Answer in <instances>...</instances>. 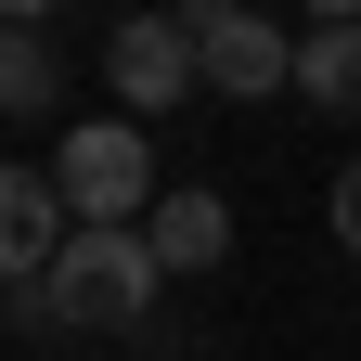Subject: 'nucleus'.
Segmentation results:
<instances>
[{
	"mask_svg": "<svg viewBox=\"0 0 361 361\" xmlns=\"http://www.w3.org/2000/svg\"><path fill=\"white\" fill-rule=\"evenodd\" d=\"M39 284H52V323H78V336H129V323L168 297V271H155V245L129 233V219H65L52 258H39Z\"/></svg>",
	"mask_w": 361,
	"mask_h": 361,
	"instance_id": "1",
	"label": "nucleus"
},
{
	"mask_svg": "<svg viewBox=\"0 0 361 361\" xmlns=\"http://www.w3.org/2000/svg\"><path fill=\"white\" fill-rule=\"evenodd\" d=\"M155 142H142V116H78L65 142H52V207L65 219H142V194H155Z\"/></svg>",
	"mask_w": 361,
	"mask_h": 361,
	"instance_id": "2",
	"label": "nucleus"
},
{
	"mask_svg": "<svg viewBox=\"0 0 361 361\" xmlns=\"http://www.w3.org/2000/svg\"><path fill=\"white\" fill-rule=\"evenodd\" d=\"M180 39H194V90H219V104H271L284 90V26L245 13V0H194Z\"/></svg>",
	"mask_w": 361,
	"mask_h": 361,
	"instance_id": "3",
	"label": "nucleus"
},
{
	"mask_svg": "<svg viewBox=\"0 0 361 361\" xmlns=\"http://www.w3.org/2000/svg\"><path fill=\"white\" fill-rule=\"evenodd\" d=\"M104 78H116V116H168L180 90H194V39H180V13H116Z\"/></svg>",
	"mask_w": 361,
	"mask_h": 361,
	"instance_id": "4",
	"label": "nucleus"
},
{
	"mask_svg": "<svg viewBox=\"0 0 361 361\" xmlns=\"http://www.w3.org/2000/svg\"><path fill=\"white\" fill-rule=\"evenodd\" d=\"M129 233L155 245V271H168V284H180V271H219V258H233V194H207V180H155Z\"/></svg>",
	"mask_w": 361,
	"mask_h": 361,
	"instance_id": "5",
	"label": "nucleus"
},
{
	"mask_svg": "<svg viewBox=\"0 0 361 361\" xmlns=\"http://www.w3.org/2000/svg\"><path fill=\"white\" fill-rule=\"evenodd\" d=\"M284 90H310L323 116H361V13H310V39H284Z\"/></svg>",
	"mask_w": 361,
	"mask_h": 361,
	"instance_id": "6",
	"label": "nucleus"
},
{
	"mask_svg": "<svg viewBox=\"0 0 361 361\" xmlns=\"http://www.w3.org/2000/svg\"><path fill=\"white\" fill-rule=\"evenodd\" d=\"M52 233H65V207H52V168H0V284L52 258Z\"/></svg>",
	"mask_w": 361,
	"mask_h": 361,
	"instance_id": "7",
	"label": "nucleus"
},
{
	"mask_svg": "<svg viewBox=\"0 0 361 361\" xmlns=\"http://www.w3.org/2000/svg\"><path fill=\"white\" fill-rule=\"evenodd\" d=\"M65 104V52H52V39H39V26H0V116H52Z\"/></svg>",
	"mask_w": 361,
	"mask_h": 361,
	"instance_id": "8",
	"label": "nucleus"
},
{
	"mask_svg": "<svg viewBox=\"0 0 361 361\" xmlns=\"http://www.w3.org/2000/svg\"><path fill=\"white\" fill-rule=\"evenodd\" d=\"M323 219H336V245H348V258H361V155H348V168H336V207H323Z\"/></svg>",
	"mask_w": 361,
	"mask_h": 361,
	"instance_id": "9",
	"label": "nucleus"
},
{
	"mask_svg": "<svg viewBox=\"0 0 361 361\" xmlns=\"http://www.w3.org/2000/svg\"><path fill=\"white\" fill-rule=\"evenodd\" d=\"M0 26H52V0H0Z\"/></svg>",
	"mask_w": 361,
	"mask_h": 361,
	"instance_id": "10",
	"label": "nucleus"
},
{
	"mask_svg": "<svg viewBox=\"0 0 361 361\" xmlns=\"http://www.w3.org/2000/svg\"><path fill=\"white\" fill-rule=\"evenodd\" d=\"M310 13H361V0H310Z\"/></svg>",
	"mask_w": 361,
	"mask_h": 361,
	"instance_id": "11",
	"label": "nucleus"
}]
</instances>
